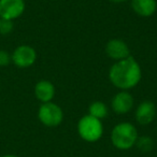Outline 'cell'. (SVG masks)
<instances>
[{
    "label": "cell",
    "mask_w": 157,
    "mask_h": 157,
    "mask_svg": "<svg viewBox=\"0 0 157 157\" xmlns=\"http://www.w3.org/2000/svg\"><path fill=\"white\" fill-rule=\"evenodd\" d=\"M141 67L131 56L117 60L109 71V78L112 84L123 90H130L137 86L141 80Z\"/></svg>",
    "instance_id": "1"
},
{
    "label": "cell",
    "mask_w": 157,
    "mask_h": 157,
    "mask_svg": "<svg viewBox=\"0 0 157 157\" xmlns=\"http://www.w3.org/2000/svg\"><path fill=\"white\" fill-rule=\"evenodd\" d=\"M138 139L137 128L130 123H120L113 128L111 132L112 144L116 148L127 151L136 144Z\"/></svg>",
    "instance_id": "2"
},
{
    "label": "cell",
    "mask_w": 157,
    "mask_h": 157,
    "mask_svg": "<svg viewBox=\"0 0 157 157\" xmlns=\"http://www.w3.org/2000/svg\"><path fill=\"white\" fill-rule=\"evenodd\" d=\"M78 132L86 142H96L102 137L103 126L100 120L92 115H85L78 121Z\"/></svg>",
    "instance_id": "3"
},
{
    "label": "cell",
    "mask_w": 157,
    "mask_h": 157,
    "mask_svg": "<svg viewBox=\"0 0 157 157\" xmlns=\"http://www.w3.org/2000/svg\"><path fill=\"white\" fill-rule=\"evenodd\" d=\"M40 122L48 127H56L63 122V112L59 105L54 102H44L38 112Z\"/></svg>",
    "instance_id": "4"
},
{
    "label": "cell",
    "mask_w": 157,
    "mask_h": 157,
    "mask_svg": "<svg viewBox=\"0 0 157 157\" xmlns=\"http://www.w3.org/2000/svg\"><path fill=\"white\" fill-rule=\"evenodd\" d=\"M24 0H0V18L13 21L24 13Z\"/></svg>",
    "instance_id": "5"
},
{
    "label": "cell",
    "mask_w": 157,
    "mask_h": 157,
    "mask_svg": "<svg viewBox=\"0 0 157 157\" xmlns=\"http://www.w3.org/2000/svg\"><path fill=\"white\" fill-rule=\"evenodd\" d=\"M12 61L20 68H27L33 65L37 59V53L35 48L29 45H20L12 54Z\"/></svg>",
    "instance_id": "6"
},
{
    "label": "cell",
    "mask_w": 157,
    "mask_h": 157,
    "mask_svg": "<svg viewBox=\"0 0 157 157\" xmlns=\"http://www.w3.org/2000/svg\"><path fill=\"white\" fill-rule=\"evenodd\" d=\"M105 53L114 60H122L130 56V51L126 42L120 39H112L107 43Z\"/></svg>",
    "instance_id": "7"
},
{
    "label": "cell",
    "mask_w": 157,
    "mask_h": 157,
    "mask_svg": "<svg viewBox=\"0 0 157 157\" xmlns=\"http://www.w3.org/2000/svg\"><path fill=\"white\" fill-rule=\"evenodd\" d=\"M156 117V105L150 100L142 101L136 110V120L139 124L147 125Z\"/></svg>",
    "instance_id": "8"
},
{
    "label": "cell",
    "mask_w": 157,
    "mask_h": 157,
    "mask_svg": "<svg viewBox=\"0 0 157 157\" xmlns=\"http://www.w3.org/2000/svg\"><path fill=\"white\" fill-rule=\"evenodd\" d=\"M112 109L117 114H126L132 109L133 107V98L128 92L123 90L120 92L112 99Z\"/></svg>",
    "instance_id": "9"
},
{
    "label": "cell",
    "mask_w": 157,
    "mask_h": 157,
    "mask_svg": "<svg viewBox=\"0 0 157 157\" xmlns=\"http://www.w3.org/2000/svg\"><path fill=\"white\" fill-rule=\"evenodd\" d=\"M131 7L138 15L148 17L155 13L157 2L156 0H131Z\"/></svg>",
    "instance_id": "10"
},
{
    "label": "cell",
    "mask_w": 157,
    "mask_h": 157,
    "mask_svg": "<svg viewBox=\"0 0 157 157\" xmlns=\"http://www.w3.org/2000/svg\"><path fill=\"white\" fill-rule=\"evenodd\" d=\"M35 95L42 102H50L55 96V87L50 81H40L35 87Z\"/></svg>",
    "instance_id": "11"
},
{
    "label": "cell",
    "mask_w": 157,
    "mask_h": 157,
    "mask_svg": "<svg viewBox=\"0 0 157 157\" xmlns=\"http://www.w3.org/2000/svg\"><path fill=\"white\" fill-rule=\"evenodd\" d=\"M88 111H90V115L94 116L98 120L105 118L108 115V108L105 103L102 102V101H94L90 105Z\"/></svg>",
    "instance_id": "12"
},
{
    "label": "cell",
    "mask_w": 157,
    "mask_h": 157,
    "mask_svg": "<svg viewBox=\"0 0 157 157\" xmlns=\"http://www.w3.org/2000/svg\"><path fill=\"white\" fill-rule=\"evenodd\" d=\"M136 145H137L138 150H140L141 152H150L154 146V142H153L152 138L147 137V136H142V137H138Z\"/></svg>",
    "instance_id": "13"
},
{
    "label": "cell",
    "mask_w": 157,
    "mask_h": 157,
    "mask_svg": "<svg viewBox=\"0 0 157 157\" xmlns=\"http://www.w3.org/2000/svg\"><path fill=\"white\" fill-rule=\"evenodd\" d=\"M13 30V22L9 20H1L0 22V33L1 35H9Z\"/></svg>",
    "instance_id": "14"
},
{
    "label": "cell",
    "mask_w": 157,
    "mask_h": 157,
    "mask_svg": "<svg viewBox=\"0 0 157 157\" xmlns=\"http://www.w3.org/2000/svg\"><path fill=\"white\" fill-rule=\"evenodd\" d=\"M12 57L8 54L7 51L0 50V67H5V66H8L11 61Z\"/></svg>",
    "instance_id": "15"
},
{
    "label": "cell",
    "mask_w": 157,
    "mask_h": 157,
    "mask_svg": "<svg viewBox=\"0 0 157 157\" xmlns=\"http://www.w3.org/2000/svg\"><path fill=\"white\" fill-rule=\"evenodd\" d=\"M111 2H114V3H122V2H125L127 0H110Z\"/></svg>",
    "instance_id": "16"
},
{
    "label": "cell",
    "mask_w": 157,
    "mask_h": 157,
    "mask_svg": "<svg viewBox=\"0 0 157 157\" xmlns=\"http://www.w3.org/2000/svg\"><path fill=\"white\" fill-rule=\"evenodd\" d=\"M2 157H17V156H15V155H5Z\"/></svg>",
    "instance_id": "17"
},
{
    "label": "cell",
    "mask_w": 157,
    "mask_h": 157,
    "mask_svg": "<svg viewBox=\"0 0 157 157\" xmlns=\"http://www.w3.org/2000/svg\"><path fill=\"white\" fill-rule=\"evenodd\" d=\"M0 22H1V18H0Z\"/></svg>",
    "instance_id": "18"
}]
</instances>
